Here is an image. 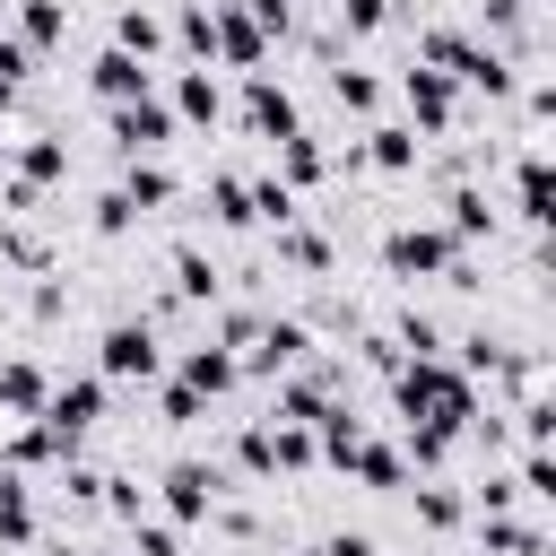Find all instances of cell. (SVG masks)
<instances>
[{
  "label": "cell",
  "mask_w": 556,
  "mask_h": 556,
  "mask_svg": "<svg viewBox=\"0 0 556 556\" xmlns=\"http://www.w3.org/2000/svg\"><path fill=\"white\" fill-rule=\"evenodd\" d=\"M382 261H391L400 278H452V287H469L460 243H452L443 226H391V235H382Z\"/></svg>",
  "instance_id": "obj_1"
},
{
  "label": "cell",
  "mask_w": 556,
  "mask_h": 556,
  "mask_svg": "<svg viewBox=\"0 0 556 556\" xmlns=\"http://www.w3.org/2000/svg\"><path fill=\"white\" fill-rule=\"evenodd\" d=\"M96 365H104V382H156V365H165L156 321H148V313H139V321H113V330L96 339Z\"/></svg>",
  "instance_id": "obj_2"
},
{
  "label": "cell",
  "mask_w": 556,
  "mask_h": 556,
  "mask_svg": "<svg viewBox=\"0 0 556 556\" xmlns=\"http://www.w3.org/2000/svg\"><path fill=\"white\" fill-rule=\"evenodd\" d=\"M96 417H104V382H96V374H87V382H52V391H43V408H35V426L61 443V460L78 452V434H87Z\"/></svg>",
  "instance_id": "obj_3"
},
{
  "label": "cell",
  "mask_w": 556,
  "mask_h": 556,
  "mask_svg": "<svg viewBox=\"0 0 556 556\" xmlns=\"http://www.w3.org/2000/svg\"><path fill=\"white\" fill-rule=\"evenodd\" d=\"M243 130H252V139H269V148L304 130V122H295V96H287L269 70H243Z\"/></svg>",
  "instance_id": "obj_4"
},
{
  "label": "cell",
  "mask_w": 556,
  "mask_h": 556,
  "mask_svg": "<svg viewBox=\"0 0 556 556\" xmlns=\"http://www.w3.org/2000/svg\"><path fill=\"white\" fill-rule=\"evenodd\" d=\"M165 139H174V104H165L156 87L130 96V104H113V148H122V156H156Z\"/></svg>",
  "instance_id": "obj_5"
},
{
  "label": "cell",
  "mask_w": 556,
  "mask_h": 556,
  "mask_svg": "<svg viewBox=\"0 0 556 556\" xmlns=\"http://www.w3.org/2000/svg\"><path fill=\"white\" fill-rule=\"evenodd\" d=\"M400 96H408V113H417V130H426V139H443V130L460 122L452 78H443V70H426V61H408V70H400Z\"/></svg>",
  "instance_id": "obj_6"
},
{
  "label": "cell",
  "mask_w": 556,
  "mask_h": 556,
  "mask_svg": "<svg viewBox=\"0 0 556 556\" xmlns=\"http://www.w3.org/2000/svg\"><path fill=\"white\" fill-rule=\"evenodd\" d=\"M208 52L235 61V70H261V61H269V35L243 17V0H217V9H208Z\"/></svg>",
  "instance_id": "obj_7"
},
{
  "label": "cell",
  "mask_w": 556,
  "mask_h": 556,
  "mask_svg": "<svg viewBox=\"0 0 556 556\" xmlns=\"http://www.w3.org/2000/svg\"><path fill=\"white\" fill-rule=\"evenodd\" d=\"M217 486H226V478H217L208 460H174V469H165V513H174V521H208V513H217Z\"/></svg>",
  "instance_id": "obj_8"
},
{
  "label": "cell",
  "mask_w": 556,
  "mask_h": 556,
  "mask_svg": "<svg viewBox=\"0 0 556 556\" xmlns=\"http://www.w3.org/2000/svg\"><path fill=\"white\" fill-rule=\"evenodd\" d=\"M87 87H96L104 104H130V96H148L156 78H148V61H139V52H122V43H113V52H104V61L87 70Z\"/></svg>",
  "instance_id": "obj_9"
},
{
  "label": "cell",
  "mask_w": 556,
  "mask_h": 556,
  "mask_svg": "<svg viewBox=\"0 0 556 556\" xmlns=\"http://www.w3.org/2000/svg\"><path fill=\"white\" fill-rule=\"evenodd\" d=\"M348 165L408 174V165H417V130H400V122H374V130H365V148H348Z\"/></svg>",
  "instance_id": "obj_10"
},
{
  "label": "cell",
  "mask_w": 556,
  "mask_h": 556,
  "mask_svg": "<svg viewBox=\"0 0 556 556\" xmlns=\"http://www.w3.org/2000/svg\"><path fill=\"white\" fill-rule=\"evenodd\" d=\"M61 174H70V139H52V130H35V139L17 148V182H26V191H52Z\"/></svg>",
  "instance_id": "obj_11"
},
{
  "label": "cell",
  "mask_w": 556,
  "mask_h": 556,
  "mask_svg": "<svg viewBox=\"0 0 556 556\" xmlns=\"http://www.w3.org/2000/svg\"><path fill=\"white\" fill-rule=\"evenodd\" d=\"M235 374H243V365H235V348H208V339H200V348H182V382H191L200 400L235 391Z\"/></svg>",
  "instance_id": "obj_12"
},
{
  "label": "cell",
  "mask_w": 556,
  "mask_h": 556,
  "mask_svg": "<svg viewBox=\"0 0 556 556\" xmlns=\"http://www.w3.org/2000/svg\"><path fill=\"white\" fill-rule=\"evenodd\" d=\"M43 391H52V382H43V365H35V356H9V365H0V417H35V408H43Z\"/></svg>",
  "instance_id": "obj_13"
},
{
  "label": "cell",
  "mask_w": 556,
  "mask_h": 556,
  "mask_svg": "<svg viewBox=\"0 0 556 556\" xmlns=\"http://www.w3.org/2000/svg\"><path fill=\"white\" fill-rule=\"evenodd\" d=\"M122 200L148 217V208H165V200H174V174H165L156 156H130V165H122Z\"/></svg>",
  "instance_id": "obj_14"
},
{
  "label": "cell",
  "mask_w": 556,
  "mask_h": 556,
  "mask_svg": "<svg viewBox=\"0 0 556 556\" xmlns=\"http://www.w3.org/2000/svg\"><path fill=\"white\" fill-rule=\"evenodd\" d=\"M339 469H356L365 486H400V478H408V452H391V443H365V434H356Z\"/></svg>",
  "instance_id": "obj_15"
},
{
  "label": "cell",
  "mask_w": 556,
  "mask_h": 556,
  "mask_svg": "<svg viewBox=\"0 0 556 556\" xmlns=\"http://www.w3.org/2000/svg\"><path fill=\"white\" fill-rule=\"evenodd\" d=\"M61 35H70V9L61 0H17V43L26 52H52Z\"/></svg>",
  "instance_id": "obj_16"
},
{
  "label": "cell",
  "mask_w": 556,
  "mask_h": 556,
  "mask_svg": "<svg viewBox=\"0 0 556 556\" xmlns=\"http://www.w3.org/2000/svg\"><path fill=\"white\" fill-rule=\"evenodd\" d=\"M217 113H226L217 78H208V70H182V78H174V122H217Z\"/></svg>",
  "instance_id": "obj_17"
},
{
  "label": "cell",
  "mask_w": 556,
  "mask_h": 556,
  "mask_svg": "<svg viewBox=\"0 0 556 556\" xmlns=\"http://www.w3.org/2000/svg\"><path fill=\"white\" fill-rule=\"evenodd\" d=\"M321 174H330L321 139H304V130H295V139H278V182H287V191H304V182H321Z\"/></svg>",
  "instance_id": "obj_18"
},
{
  "label": "cell",
  "mask_w": 556,
  "mask_h": 556,
  "mask_svg": "<svg viewBox=\"0 0 556 556\" xmlns=\"http://www.w3.org/2000/svg\"><path fill=\"white\" fill-rule=\"evenodd\" d=\"M452 243H478V235H495V200L486 191H452V226H443Z\"/></svg>",
  "instance_id": "obj_19"
},
{
  "label": "cell",
  "mask_w": 556,
  "mask_h": 556,
  "mask_svg": "<svg viewBox=\"0 0 556 556\" xmlns=\"http://www.w3.org/2000/svg\"><path fill=\"white\" fill-rule=\"evenodd\" d=\"M513 191H521V217H530V226L556 217V208H547V156H539V148H521V182H513Z\"/></svg>",
  "instance_id": "obj_20"
},
{
  "label": "cell",
  "mask_w": 556,
  "mask_h": 556,
  "mask_svg": "<svg viewBox=\"0 0 556 556\" xmlns=\"http://www.w3.org/2000/svg\"><path fill=\"white\" fill-rule=\"evenodd\" d=\"M174 295H182V304H208V295H217V269H208V252H191V243L174 252Z\"/></svg>",
  "instance_id": "obj_21"
},
{
  "label": "cell",
  "mask_w": 556,
  "mask_h": 556,
  "mask_svg": "<svg viewBox=\"0 0 556 556\" xmlns=\"http://www.w3.org/2000/svg\"><path fill=\"white\" fill-rule=\"evenodd\" d=\"M0 539H9V547L35 539V495H26L17 478H0Z\"/></svg>",
  "instance_id": "obj_22"
},
{
  "label": "cell",
  "mask_w": 556,
  "mask_h": 556,
  "mask_svg": "<svg viewBox=\"0 0 556 556\" xmlns=\"http://www.w3.org/2000/svg\"><path fill=\"white\" fill-rule=\"evenodd\" d=\"M278 261H295V269H330V243H321V235H304V226L287 217V226H278Z\"/></svg>",
  "instance_id": "obj_23"
},
{
  "label": "cell",
  "mask_w": 556,
  "mask_h": 556,
  "mask_svg": "<svg viewBox=\"0 0 556 556\" xmlns=\"http://www.w3.org/2000/svg\"><path fill=\"white\" fill-rule=\"evenodd\" d=\"M113 43H122V52H139V61H148V52H156V43H165V35H156V17H148V9H122V17H113Z\"/></svg>",
  "instance_id": "obj_24"
},
{
  "label": "cell",
  "mask_w": 556,
  "mask_h": 556,
  "mask_svg": "<svg viewBox=\"0 0 556 556\" xmlns=\"http://www.w3.org/2000/svg\"><path fill=\"white\" fill-rule=\"evenodd\" d=\"M243 191H252V217H269V226H287V217H295V191H287L278 174H261V182H243Z\"/></svg>",
  "instance_id": "obj_25"
},
{
  "label": "cell",
  "mask_w": 556,
  "mask_h": 556,
  "mask_svg": "<svg viewBox=\"0 0 556 556\" xmlns=\"http://www.w3.org/2000/svg\"><path fill=\"white\" fill-rule=\"evenodd\" d=\"M330 96H339L348 113H374V104H382V87H374L365 70H330Z\"/></svg>",
  "instance_id": "obj_26"
},
{
  "label": "cell",
  "mask_w": 556,
  "mask_h": 556,
  "mask_svg": "<svg viewBox=\"0 0 556 556\" xmlns=\"http://www.w3.org/2000/svg\"><path fill=\"white\" fill-rule=\"evenodd\" d=\"M208 200H217V226H252V191H243L235 174H217V182H208Z\"/></svg>",
  "instance_id": "obj_27"
},
{
  "label": "cell",
  "mask_w": 556,
  "mask_h": 556,
  "mask_svg": "<svg viewBox=\"0 0 556 556\" xmlns=\"http://www.w3.org/2000/svg\"><path fill=\"white\" fill-rule=\"evenodd\" d=\"M460 513H469V504H460L452 486H417V521H426V530H452Z\"/></svg>",
  "instance_id": "obj_28"
},
{
  "label": "cell",
  "mask_w": 556,
  "mask_h": 556,
  "mask_svg": "<svg viewBox=\"0 0 556 556\" xmlns=\"http://www.w3.org/2000/svg\"><path fill=\"white\" fill-rule=\"evenodd\" d=\"M382 17H391V0H339V26L348 35H382Z\"/></svg>",
  "instance_id": "obj_29"
},
{
  "label": "cell",
  "mask_w": 556,
  "mask_h": 556,
  "mask_svg": "<svg viewBox=\"0 0 556 556\" xmlns=\"http://www.w3.org/2000/svg\"><path fill=\"white\" fill-rule=\"evenodd\" d=\"M130 539H139V556H182V539H174V521H130Z\"/></svg>",
  "instance_id": "obj_30"
},
{
  "label": "cell",
  "mask_w": 556,
  "mask_h": 556,
  "mask_svg": "<svg viewBox=\"0 0 556 556\" xmlns=\"http://www.w3.org/2000/svg\"><path fill=\"white\" fill-rule=\"evenodd\" d=\"M243 17H252L261 35H287V26H295V0H243Z\"/></svg>",
  "instance_id": "obj_31"
},
{
  "label": "cell",
  "mask_w": 556,
  "mask_h": 556,
  "mask_svg": "<svg viewBox=\"0 0 556 556\" xmlns=\"http://www.w3.org/2000/svg\"><path fill=\"white\" fill-rule=\"evenodd\" d=\"M130 217H139V208H130L122 191H104V200H96V235H130Z\"/></svg>",
  "instance_id": "obj_32"
},
{
  "label": "cell",
  "mask_w": 556,
  "mask_h": 556,
  "mask_svg": "<svg viewBox=\"0 0 556 556\" xmlns=\"http://www.w3.org/2000/svg\"><path fill=\"white\" fill-rule=\"evenodd\" d=\"M174 35H182V52H200V61H208V9H182V17H174Z\"/></svg>",
  "instance_id": "obj_33"
},
{
  "label": "cell",
  "mask_w": 556,
  "mask_h": 556,
  "mask_svg": "<svg viewBox=\"0 0 556 556\" xmlns=\"http://www.w3.org/2000/svg\"><path fill=\"white\" fill-rule=\"evenodd\" d=\"M191 417H200V391L174 382V391H165V426H191Z\"/></svg>",
  "instance_id": "obj_34"
},
{
  "label": "cell",
  "mask_w": 556,
  "mask_h": 556,
  "mask_svg": "<svg viewBox=\"0 0 556 556\" xmlns=\"http://www.w3.org/2000/svg\"><path fill=\"white\" fill-rule=\"evenodd\" d=\"M321 556H374V539L365 530H339V539H321Z\"/></svg>",
  "instance_id": "obj_35"
},
{
  "label": "cell",
  "mask_w": 556,
  "mask_h": 556,
  "mask_svg": "<svg viewBox=\"0 0 556 556\" xmlns=\"http://www.w3.org/2000/svg\"><path fill=\"white\" fill-rule=\"evenodd\" d=\"M478 9H486V26H513V17L530 9V0H478Z\"/></svg>",
  "instance_id": "obj_36"
}]
</instances>
